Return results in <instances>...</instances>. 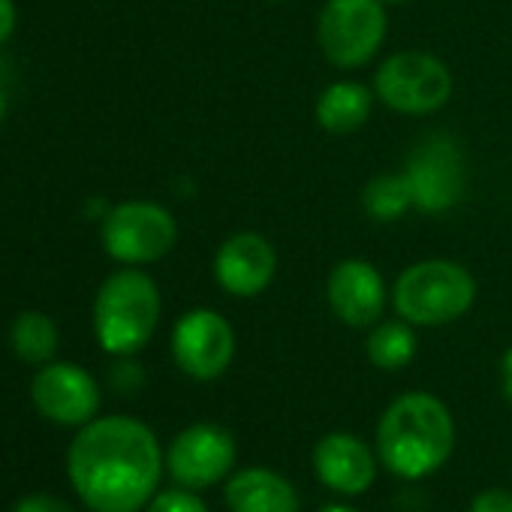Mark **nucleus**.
<instances>
[{
	"mask_svg": "<svg viewBox=\"0 0 512 512\" xmlns=\"http://www.w3.org/2000/svg\"><path fill=\"white\" fill-rule=\"evenodd\" d=\"M416 350H419L416 326H410L401 317L380 320V323H374L368 329L365 356L380 371H401V368H407L416 359Z\"/></svg>",
	"mask_w": 512,
	"mask_h": 512,
	"instance_id": "obj_17",
	"label": "nucleus"
},
{
	"mask_svg": "<svg viewBox=\"0 0 512 512\" xmlns=\"http://www.w3.org/2000/svg\"><path fill=\"white\" fill-rule=\"evenodd\" d=\"M163 314L157 281L139 266L112 272L94 299V335L112 356H133L154 338Z\"/></svg>",
	"mask_w": 512,
	"mask_h": 512,
	"instance_id": "obj_3",
	"label": "nucleus"
},
{
	"mask_svg": "<svg viewBox=\"0 0 512 512\" xmlns=\"http://www.w3.org/2000/svg\"><path fill=\"white\" fill-rule=\"evenodd\" d=\"M100 241L121 266H151L172 253L178 241V223L160 202L127 199L103 214Z\"/></svg>",
	"mask_w": 512,
	"mask_h": 512,
	"instance_id": "obj_7",
	"label": "nucleus"
},
{
	"mask_svg": "<svg viewBox=\"0 0 512 512\" xmlns=\"http://www.w3.org/2000/svg\"><path fill=\"white\" fill-rule=\"evenodd\" d=\"M389 34V7L383 0H326L317 16V46L335 70H362L371 64Z\"/></svg>",
	"mask_w": 512,
	"mask_h": 512,
	"instance_id": "obj_6",
	"label": "nucleus"
},
{
	"mask_svg": "<svg viewBox=\"0 0 512 512\" xmlns=\"http://www.w3.org/2000/svg\"><path fill=\"white\" fill-rule=\"evenodd\" d=\"M362 208L377 223H392L413 208V193L404 172H383L374 175L362 187Z\"/></svg>",
	"mask_w": 512,
	"mask_h": 512,
	"instance_id": "obj_19",
	"label": "nucleus"
},
{
	"mask_svg": "<svg viewBox=\"0 0 512 512\" xmlns=\"http://www.w3.org/2000/svg\"><path fill=\"white\" fill-rule=\"evenodd\" d=\"M374 97L386 109L410 118H425L440 112L455 91L452 70L443 58L425 49L392 52L374 73Z\"/></svg>",
	"mask_w": 512,
	"mask_h": 512,
	"instance_id": "obj_5",
	"label": "nucleus"
},
{
	"mask_svg": "<svg viewBox=\"0 0 512 512\" xmlns=\"http://www.w3.org/2000/svg\"><path fill=\"white\" fill-rule=\"evenodd\" d=\"M214 284L232 299L263 296L278 275V250L275 244L253 229L232 232L214 250Z\"/></svg>",
	"mask_w": 512,
	"mask_h": 512,
	"instance_id": "obj_10",
	"label": "nucleus"
},
{
	"mask_svg": "<svg viewBox=\"0 0 512 512\" xmlns=\"http://www.w3.org/2000/svg\"><path fill=\"white\" fill-rule=\"evenodd\" d=\"M4 115H7V94L0 91V121H4Z\"/></svg>",
	"mask_w": 512,
	"mask_h": 512,
	"instance_id": "obj_26",
	"label": "nucleus"
},
{
	"mask_svg": "<svg viewBox=\"0 0 512 512\" xmlns=\"http://www.w3.org/2000/svg\"><path fill=\"white\" fill-rule=\"evenodd\" d=\"M320 512H359V509H353V506H344V503H329V506H323Z\"/></svg>",
	"mask_w": 512,
	"mask_h": 512,
	"instance_id": "obj_25",
	"label": "nucleus"
},
{
	"mask_svg": "<svg viewBox=\"0 0 512 512\" xmlns=\"http://www.w3.org/2000/svg\"><path fill=\"white\" fill-rule=\"evenodd\" d=\"M401 172L410 184L416 211L443 214L464 199L467 190L464 154L458 142L446 133H431L422 142H416Z\"/></svg>",
	"mask_w": 512,
	"mask_h": 512,
	"instance_id": "obj_8",
	"label": "nucleus"
},
{
	"mask_svg": "<svg viewBox=\"0 0 512 512\" xmlns=\"http://www.w3.org/2000/svg\"><path fill=\"white\" fill-rule=\"evenodd\" d=\"M455 449V419L431 392L398 395L377 422V455L401 479L437 473Z\"/></svg>",
	"mask_w": 512,
	"mask_h": 512,
	"instance_id": "obj_2",
	"label": "nucleus"
},
{
	"mask_svg": "<svg viewBox=\"0 0 512 512\" xmlns=\"http://www.w3.org/2000/svg\"><path fill=\"white\" fill-rule=\"evenodd\" d=\"M235 455V437L226 428L214 422H196L172 440L166 449V467L178 485L196 491L226 479L235 467Z\"/></svg>",
	"mask_w": 512,
	"mask_h": 512,
	"instance_id": "obj_11",
	"label": "nucleus"
},
{
	"mask_svg": "<svg viewBox=\"0 0 512 512\" xmlns=\"http://www.w3.org/2000/svg\"><path fill=\"white\" fill-rule=\"evenodd\" d=\"M476 278L467 266L443 256L407 266L392 284V308L416 329H437L461 320L476 302Z\"/></svg>",
	"mask_w": 512,
	"mask_h": 512,
	"instance_id": "obj_4",
	"label": "nucleus"
},
{
	"mask_svg": "<svg viewBox=\"0 0 512 512\" xmlns=\"http://www.w3.org/2000/svg\"><path fill=\"white\" fill-rule=\"evenodd\" d=\"M175 365L199 383H211L226 374L235 356V329L214 308H193L178 317L172 329Z\"/></svg>",
	"mask_w": 512,
	"mask_h": 512,
	"instance_id": "obj_9",
	"label": "nucleus"
},
{
	"mask_svg": "<svg viewBox=\"0 0 512 512\" xmlns=\"http://www.w3.org/2000/svg\"><path fill=\"white\" fill-rule=\"evenodd\" d=\"M31 398L37 410L58 425H88L100 410L97 380L73 362H52L40 368L31 383Z\"/></svg>",
	"mask_w": 512,
	"mask_h": 512,
	"instance_id": "obj_13",
	"label": "nucleus"
},
{
	"mask_svg": "<svg viewBox=\"0 0 512 512\" xmlns=\"http://www.w3.org/2000/svg\"><path fill=\"white\" fill-rule=\"evenodd\" d=\"M13 512H73V509L55 494H28L16 503Z\"/></svg>",
	"mask_w": 512,
	"mask_h": 512,
	"instance_id": "obj_22",
	"label": "nucleus"
},
{
	"mask_svg": "<svg viewBox=\"0 0 512 512\" xmlns=\"http://www.w3.org/2000/svg\"><path fill=\"white\" fill-rule=\"evenodd\" d=\"M386 7H404V4H410V0H383Z\"/></svg>",
	"mask_w": 512,
	"mask_h": 512,
	"instance_id": "obj_27",
	"label": "nucleus"
},
{
	"mask_svg": "<svg viewBox=\"0 0 512 512\" xmlns=\"http://www.w3.org/2000/svg\"><path fill=\"white\" fill-rule=\"evenodd\" d=\"M500 389H503V398L512 404V347L500 359Z\"/></svg>",
	"mask_w": 512,
	"mask_h": 512,
	"instance_id": "obj_24",
	"label": "nucleus"
},
{
	"mask_svg": "<svg viewBox=\"0 0 512 512\" xmlns=\"http://www.w3.org/2000/svg\"><path fill=\"white\" fill-rule=\"evenodd\" d=\"M229 512H299V494L287 476L269 467H244L223 488Z\"/></svg>",
	"mask_w": 512,
	"mask_h": 512,
	"instance_id": "obj_15",
	"label": "nucleus"
},
{
	"mask_svg": "<svg viewBox=\"0 0 512 512\" xmlns=\"http://www.w3.org/2000/svg\"><path fill=\"white\" fill-rule=\"evenodd\" d=\"M314 473L335 494H365L377 476V458L365 440L347 431H332L314 446Z\"/></svg>",
	"mask_w": 512,
	"mask_h": 512,
	"instance_id": "obj_14",
	"label": "nucleus"
},
{
	"mask_svg": "<svg viewBox=\"0 0 512 512\" xmlns=\"http://www.w3.org/2000/svg\"><path fill=\"white\" fill-rule=\"evenodd\" d=\"M67 470L88 509L139 512L157 491L163 455L142 419L103 416L82 425L70 443Z\"/></svg>",
	"mask_w": 512,
	"mask_h": 512,
	"instance_id": "obj_1",
	"label": "nucleus"
},
{
	"mask_svg": "<svg viewBox=\"0 0 512 512\" xmlns=\"http://www.w3.org/2000/svg\"><path fill=\"white\" fill-rule=\"evenodd\" d=\"M374 88L356 82V79H338L326 85L314 100V118L317 127L332 136H350L359 133L374 112Z\"/></svg>",
	"mask_w": 512,
	"mask_h": 512,
	"instance_id": "obj_16",
	"label": "nucleus"
},
{
	"mask_svg": "<svg viewBox=\"0 0 512 512\" xmlns=\"http://www.w3.org/2000/svg\"><path fill=\"white\" fill-rule=\"evenodd\" d=\"M266 4H281V0H266Z\"/></svg>",
	"mask_w": 512,
	"mask_h": 512,
	"instance_id": "obj_28",
	"label": "nucleus"
},
{
	"mask_svg": "<svg viewBox=\"0 0 512 512\" xmlns=\"http://www.w3.org/2000/svg\"><path fill=\"white\" fill-rule=\"evenodd\" d=\"M392 293L383 272L362 256L335 263L326 278V302L332 314L350 329H371L383 320Z\"/></svg>",
	"mask_w": 512,
	"mask_h": 512,
	"instance_id": "obj_12",
	"label": "nucleus"
},
{
	"mask_svg": "<svg viewBox=\"0 0 512 512\" xmlns=\"http://www.w3.org/2000/svg\"><path fill=\"white\" fill-rule=\"evenodd\" d=\"M19 13H16V0H0V43H7L16 31Z\"/></svg>",
	"mask_w": 512,
	"mask_h": 512,
	"instance_id": "obj_23",
	"label": "nucleus"
},
{
	"mask_svg": "<svg viewBox=\"0 0 512 512\" xmlns=\"http://www.w3.org/2000/svg\"><path fill=\"white\" fill-rule=\"evenodd\" d=\"M10 341H13V350L19 359H25L31 365H46V362H52V356L58 350V326L43 311H25L16 317V323L10 329Z\"/></svg>",
	"mask_w": 512,
	"mask_h": 512,
	"instance_id": "obj_18",
	"label": "nucleus"
},
{
	"mask_svg": "<svg viewBox=\"0 0 512 512\" xmlns=\"http://www.w3.org/2000/svg\"><path fill=\"white\" fill-rule=\"evenodd\" d=\"M470 512H512V491L509 488H485L473 497Z\"/></svg>",
	"mask_w": 512,
	"mask_h": 512,
	"instance_id": "obj_21",
	"label": "nucleus"
},
{
	"mask_svg": "<svg viewBox=\"0 0 512 512\" xmlns=\"http://www.w3.org/2000/svg\"><path fill=\"white\" fill-rule=\"evenodd\" d=\"M148 512H208V506L190 488H172L151 497Z\"/></svg>",
	"mask_w": 512,
	"mask_h": 512,
	"instance_id": "obj_20",
	"label": "nucleus"
}]
</instances>
